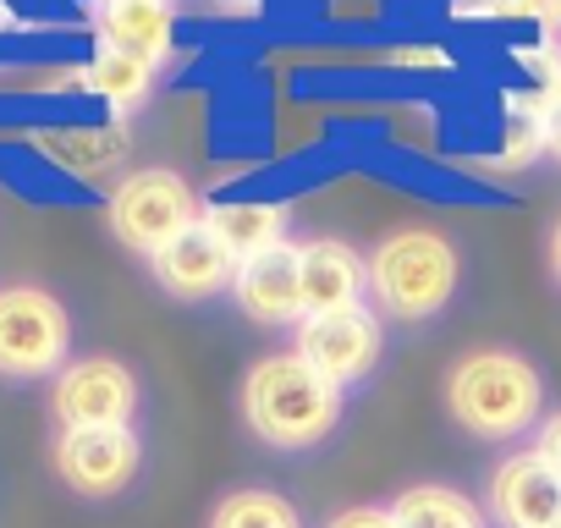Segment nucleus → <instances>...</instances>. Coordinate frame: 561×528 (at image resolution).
<instances>
[{
    "label": "nucleus",
    "instance_id": "423d86ee",
    "mask_svg": "<svg viewBox=\"0 0 561 528\" xmlns=\"http://www.w3.org/2000/svg\"><path fill=\"white\" fill-rule=\"evenodd\" d=\"M144 386L122 358H72L50 386V413L61 429H133Z\"/></svg>",
    "mask_w": 561,
    "mask_h": 528
},
{
    "label": "nucleus",
    "instance_id": "f3484780",
    "mask_svg": "<svg viewBox=\"0 0 561 528\" xmlns=\"http://www.w3.org/2000/svg\"><path fill=\"white\" fill-rule=\"evenodd\" d=\"M83 83H89L105 105L133 111V105H144L149 89H154V61H144V56H133V50H111V45H100L94 61H89V72H83Z\"/></svg>",
    "mask_w": 561,
    "mask_h": 528
},
{
    "label": "nucleus",
    "instance_id": "ddd939ff",
    "mask_svg": "<svg viewBox=\"0 0 561 528\" xmlns=\"http://www.w3.org/2000/svg\"><path fill=\"white\" fill-rule=\"evenodd\" d=\"M94 23H100V45L111 50H133L144 61H165L176 18L165 0H94Z\"/></svg>",
    "mask_w": 561,
    "mask_h": 528
},
{
    "label": "nucleus",
    "instance_id": "aec40b11",
    "mask_svg": "<svg viewBox=\"0 0 561 528\" xmlns=\"http://www.w3.org/2000/svg\"><path fill=\"white\" fill-rule=\"evenodd\" d=\"M325 528H397V523H391V506H347Z\"/></svg>",
    "mask_w": 561,
    "mask_h": 528
},
{
    "label": "nucleus",
    "instance_id": "0eeeda50",
    "mask_svg": "<svg viewBox=\"0 0 561 528\" xmlns=\"http://www.w3.org/2000/svg\"><path fill=\"white\" fill-rule=\"evenodd\" d=\"M304 364H314L331 386L353 391L364 386L380 358H386V320L375 314V303H353V309H331V314H309L298 320V347Z\"/></svg>",
    "mask_w": 561,
    "mask_h": 528
},
{
    "label": "nucleus",
    "instance_id": "6ab92c4d",
    "mask_svg": "<svg viewBox=\"0 0 561 528\" xmlns=\"http://www.w3.org/2000/svg\"><path fill=\"white\" fill-rule=\"evenodd\" d=\"M534 451H539V457L561 473V408L539 418V429H534Z\"/></svg>",
    "mask_w": 561,
    "mask_h": 528
},
{
    "label": "nucleus",
    "instance_id": "a211bd4d",
    "mask_svg": "<svg viewBox=\"0 0 561 528\" xmlns=\"http://www.w3.org/2000/svg\"><path fill=\"white\" fill-rule=\"evenodd\" d=\"M209 528H304V512L280 490H231L215 501Z\"/></svg>",
    "mask_w": 561,
    "mask_h": 528
},
{
    "label": "nucleus",
    "instance_id": "5701e85b",
    "mask_svg": "<svg viewBox=\"0 0 561 528\" xmlns=\"http://www.w3.org/2000/svg\"><path fill=\"white\" fill-rule=\"evenodd\" d=\"M539 7H545V18H550V23L561 28V0H539Z\"/></svg>",
    "mask_w": 561,
    "mask_h": 528
},
{
    "label": "nucleus",
    "instance_id": "2eb2a0df",
    "mask_svg": "<svg viewBox=\"0 0 561 528\" xmlns=\"http://www.w3.org/2000/svg\"><path fill=\"white\" fill-rule=\"evenodd\" d=\"M391 523L397 528H490L484 506L451 484H408L391 501Z\"/></svg>",
    "mask_w": 561,
    "mask_h": 528
},
{
    "label": "nucleus",
    "instance_id": "412c9836",
    "mask_svg": "<svg viewBox=\"0 0 561 528\" xmlns=\"http://www.w3.org/2000/svg\"><path fill=\"white\" fill-rule=\"evenodd\" d=\"M545 149L561 160V83H556L550 100H545Z\"/></svg>",
    "mask_w": 561,
    "mask_h": 528
},
{
    "label": "nucleus",
    "instance_id": "20e7f679",
    "mask_svg": "<svg viewBox=\"0 0 561 528\" xmlns=\"http://www.w3.org/2000/svg\"><path fill=\"white\" fill-rule=\"evenodd\" d=\"M72 364V314L45 287H0V375L56 380Z\"/></svg>",
    "mask_w": 561,
    "mask_h": 528
},
{
    "label": "nucleus",
    "instance_id": "f257e3e1",
    "mask_svg": "<svg viewBox=\"0 0 561 528\" xmlns=\"http://www.w3.org/2000/svg\"><path fill=\"white\" fill-rule=\"evenodd\" d=\"M347 391L298 353H264L242 375V424L270 451H314L342 429Z\"/></svg>",
    "mask_w": 561,
    "mask_h": 528
},
{
    "label": "nucleus",
    "instance_id": "4be33fe9",
    "mask_svg": "<svg viewBox=\"0 0 561 528\" xmlns=\"http://www.w3.org/2000/svg\"><path fill=\"white\" fill-rule=\"evenodd\" d=\"M550 276H556V287H561V220H556V231H550Z\"/></svg>",
    "mask_w": 561,
    "mask_h": 528
},
{
    "label": "nucleus",
    "instance_id": "f03ea898",
    "mask_svg": "<svg viewBox=\"0 0 561 528\" xmlns=\"http://www.w3.org/2000/svg\"><path fill=\"white\" fill-rule=\"evenodd\" d=\"M446 418L473 440H517L545 418V375L517 347H473L446 369Z\"/></svg>",
    "mask_w": 561,
    "mask_h": 528
},
{
    "label": "nucleus",
    "instance_id": "1a4fd4ad",
    "mask_svg": "<svg viewBox=\"0 0 561 528\" xmlns=\"http://www.w3.org/2000/svg\"><path fill=\"white\" fill-rule=\"evenodd\" d=\"M484 517L495 528H561V473L534 451H506L484 479Z\"/></svg>",
    "mask_w": 561,
    "mask_h": 528
},
{
    "label": "nucleus",
    "instance_id": "39448f33",
    "mask_svg": "<svg viewBox=\"0 0 561 528\" xmlns=\"http://www.w3.org/2000/svg\"><path fill=\"white\" fill-rule=\"evenodd\" d=\"M105 220H111V231L133 253L154 259L171 237H182L187 226H198V198H193V187L176 171L149 165V171H133V176H122L111 187Z\"/></svg>",
    "mask_w": 561,
    "mask_h": 528
},
{
    "label": "nucleus",
    "instance_id": "4468645a",
    "mask_svg": "<svg viewBox=\"0 0 561 528\" xmlns=\"http://www.w3.org/2000/svg\"><path fill=\"white\" fill-rule=\"evenodd\" d=\"M198 220L220 237V248L237 264L275 242H287V204H209Z\"/></svg>",
    "mask_w": 561,
    "mask_h": 528
},
{
    "label": "nucleus",
    "instance_id": "f8f14e48",
    "mask_svg": "<svg viewBox=\"0 0 561 528\" xmlns=\"http://www.w3.org/2000/svg\"><path fill=\"white\" fill-rule=\"evenodd\" d=\"M149 271H154V282H160L171 298L204 303V298H215V292L231 287L237 259H231V253L220 248V237L198 220V226H187L182 237H171V242L149 259Z\"/></svg>",
    "mask_w": 561,
    "mask_h": 528
},
{
    "label": "nucleus",
    "instance_id": "6e6552de",
    "mask_svg": "<svg viewBox=\"0 0 561 528\" xmlns=\"http://www.w3.org/2000/svg\"><path fill=\"white\" fill-rule=\"evenodd\" d=\"M50 468L83 501H111L144 473V440L138 429H56Z\"/></svg>",
    "mask_w": 561,
    "mask_h": 528
},
{
    "label": "nucleus",
    "instance_id": "9b49d317",
    "mask_svg": "<svg viewBox=\"0 0 561 528\" xmlns=\"http://www.w3.org/2000/svg\"><path fill=\"white\" fill-rule=\"evenodd\" d=\"M231 298L253 325H298L304 298H298V242H275L253 259L237 264Z\"/></svg>",
    "mask_w": 561,
    "mask_h": 528
},
{
    "label": "nucleus",
    "instance_id": "9d476101",
    "mask_svg": "<svg viewBox=\"0 0 561 528\" xmlns=\"http://www.w3.org/2000/svg\"><path fill=\"white\" fill-rule=\"evenodd\" d=\"M298 298H304V320L369 303V259L342 237L298 242Z\"/></svg>",
    "mask_w": 561,
    "mask_h": 528
},
{
    "label": "nucleus",
    "instance_id": "dca6fc26",
    "mask_svg": "<svg viewBox=\"0 0 561 528\" xmlns=\"http://www.w3.org/2000/svg\"><path fill=\"white\" fill-rule=\"evenodd\" d=\"M39 149L78 176H100V171L122 165L127 138H122V127H50V133H39Z\"/></svg>",
    "mask_w": 561,
    "mask_h": 528
},
{
    "label": "nucleus",
    "instance_id": "7ed1b4c3",
    "mask_svg": "<svg viewBox=\"0 0 561 528\" xmlns=\"http://www.w3.org/2000/svg\"><path fill=\"white\" fill-rule=\"evenodd\" d=\"M462 282V259L446 231L435 226H402L369 253V303L380 320L424 325L435 320Z\"/></svg>",
    "mask_w": 561,
    "mask_h": 528
}]
</instances>
